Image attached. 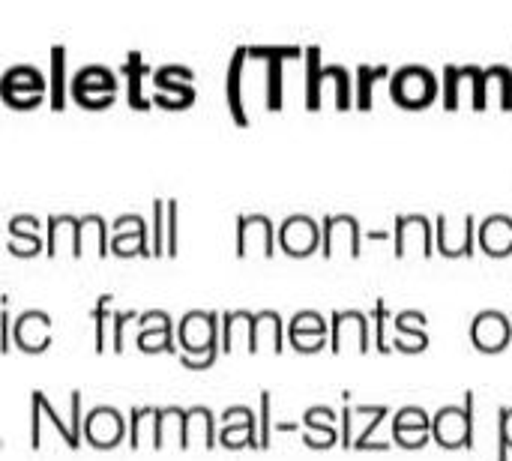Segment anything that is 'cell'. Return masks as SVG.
I'll use <instances>...</instances> for the list:
<instances>
[{"instance_id":"obj_15","label":"cell","mask_w":512,"mask_h":461,"mask_svg":"<svg viewBox=\"0 0 512 461\" xmlns=\"http://www.w3.org/2000/svg\"><path fill=\"white\" fill-rule=\"evenodd\" d=\"M219 444L228 450L237 447H261L258 441V420L249 408H225L222 414V429H219Z\"/></svg>"},{"instance_id":"obj_40","label":"cell","mask_w":512,"mask_h":461,"mask_svg":"<svg viewBox=\"0 0 512 461\" xmlns=\"http://www.w3.org/2000/svg\"><path fill=\"white\" fill-rule=\"evenodd\" d=\"M165 222H168V201L156 198V201H153V255H162L165 246H168V243H165V237H168Z\"/></svg>"},{"instance_id":"obj_28","label":"cell","mask_w":512,"mask_h":461,"mask_svg":"<svg viewBox=\"0 0 512 461\" xmlns=\"http://www.w3.org/2000/svg\"><path fill=\"white\" fill-rule=\"evenodd\" d=\"M150 66H147V60H144V54L141 51H129L126 54V60H123V66H120V72L126 75V96H129V105L132 108H150V96L144 93V72H147Z\"/></svg>"},{"instance_id":"obj_20","label":"cell","mask_w":512,"mask_h":461,"mask_svg":"<svg viewBox=\"0 0 512 461\" xmlns=\"http://www.w3.org/2000/svg\"><path fill=\"white\" fill-rule=\"evenodd\" d=\"M432 438V417L411 405V408H402L396 417H393V441L405 450H417L423 447L426 441Z\"/></svg>"},{"instance_id":"obj_46","label":"cell","mask_w":512,"mask_h":461,"mask_svg":"<svg viewBox=\"0 0 512 461\" xmlns=\"http://www.w3.org/2000/svg\"><path fill=\"white\" fill-rule=\"evenodd\" d=\"M69 429H72V438H75V447L81 444L84 438V420H81V393H69Z\"/></svg>"},{"instance_id":"obj_14","label":"cell","mask_w":512,"mask_h":461,"mask_svg":"<svg viewBox=\"0 0 512 461\" xmlns=\"http://www.w3.org/2000/svg\"><path fill=\"white\" fill-rule=\"evenodd\" d=\"M12 342L27 351V354H39L51 345V318L42 309H27L15 318L12 327Z\"/></svg>"},{"instance_id":"obj_44","label":"cell","mask_w":512,"mask_h":461,"mask_svg":"<svg viewBox=\"0 0 512 461\" xmlns=\"http://www.w3.org/2000/svg\"><path fill=\"white\" fill-rule=\"evenodd\" d=\"M153 417H156V408H132V414H129V447L141 444V432L147 429V423H153Z\"/></svg>"},{"instance_id":"obj_2","label":"cell","mask_w":512,"mask_h":461,"mask_svg":"<svg viewBox=\"0 0 512 461\" xmlns=\"http://www.w3.org/2000/svg\"><path fill=\"white\" fill-rule=\"evenodd\" d=\"M432 438L444 450H471L474 447V393L465 396V405H444L435 411Z\"/></svg>"},{"instance_id":"obj_1","label":"cell","mask_w":512,"mask_h":461,"mask_svg":"<svg viewBox=\"0 0 512 461\" xmlns=\"http://www.w3.org/2000/svg\"><path fill=\"white\" fill-rule=\"evenodd\" d=\"M390 96L405 108H423L438 96V75L429 63H402L390 75Z\"/></svg>"},{"instance_id":"obj_32","label":"cell","mask_w":512,"mask_h":461,"mask_svg":"<svg viewBox=\"0 0 512 461\" xmlns=\"http://www.w3.org/2000/svg\"><path fill=\"white\" fill-rule=\"evenodd\" d=\"M498 96L504 108H512V66L510 63H489L486 66V99Z\"/></svg>"},{"instance_id":"obj_43","label":"cell","mask_w":512,"mask_h":461,"mask_svg":"<svg viewBox=\"0 0 512 461\" xmlns=\"http://www.w3.org/2000/svg\"><path fill=\"white\" fill-rule=\"evenodd\" d=\"M33 396L39 399V405H42V414L48 417V423L54 426V432H57V435H60V438H63V441H66V444H69V447L75 450V438H72V429H69V423H63V420H60V414L54 411V405H51V402H48V399H45V396H42L39 390H36Z\"/></svg>"},{"instance_id":"obj_31","label":"cell","mask_w":512,"mask_h":461,"mask_svg":"<svg viewBox=\"0 0 512 461\" xmlns=\"http://www.w3.org/2000/svg\"><path fill=\"white\" fill-rule=\"evenodd\" d=\"M306 54V105L309 108H318L324 93H321V75H324V63H321V45H306L303 48Z\"/></svg>"},{"instance_id":"obj_47","label":"cell","mask_w":512,"mask_h":461,"mask_svg":"<svg viewBox=\"0 0 512 461\" xmlns=\"http://www.w3.org/2000/svg\"><path fill=\"white\" fill-rule=\"evenodd\" d=\"M42 405L36 402V396L30 393V447L39 450L42 447Z\"/></svg>"},{"instance_id":"obj_30","label":"cell","mask_w":512,"mask_h":461,"mask_svg":"<svg viewBox=\"0 0 512 461\" xmlns=\"http://www.w3.org/2000/svg\"><path fill=\"white\" fill-rule=\"evenodd\" d=\"M66 48L57 42L51 45V66H48V96H51V108H63L66 102Z\"/></svg>"},{"instance_id":"obj_21","label":"cell","mask_w":512,"mask_h":461,"mask_svg":"<svg viewBox=\"0 0 512 461\" xmlns=\"http://www.w3.org/2000/svg\"><path fill=\"white\" fill-rule=\"evenodd\" d=\"M321 234H324V243H321V252L324 255H333L336 243H348L351 255L357 258L360 255V222L354 213H333V216H324L321 222Z\"/></svg>"},{"instance_id":"obj_26","label":"cell","mask_w":512,"mask_h":461,"mask_svg":"<svg viewBox=\"0 0 512 461\" xmlns=\"http://www.w3.org/2000/svg\"><path fill=\"white\" fill-rule=\"evenodd\" d=\"M261 336H267L273 342V351L285 348V321L279 312L264 309V312H252V330H249V351L255 354L261 348Z\"/></svg>"},{"instance_id":"obj_13","label":"cell","mask_w":512,"mask_h":461,"mask_svg":"<svg viewBox=\"0 0 512 461\" xmlns=\"http://www.w3.org/2000/svg\"><path fill=\"white\" fill-rule=\"evenodd\" d=\"M276 228L270 216L264 213H246L237 219V255H249L252 249H261L264 255H273L276 249Z\"/></svg>"},{"instance_id":"obj_17","label":"cell","mask_w":512,"mask_h":461,"mask_svg":"<svg viewBox=\"0 0 512 461\" xmlns=\"http://www.w3.org/2000/svg\"><path fill=\"white\" fill-rule=\"evenodd\" d=\"M369 318L357 309H342L333 315L330 321V348L339 354L345 348V342H354L357 351H369Z\"/></svg>"},{"instance_id":"obj_24","label":"cell","mask_w":512,"mask_h":461,"mask_svg":"<svg viewBox=\"0 0 512 461\" xmlns=\"http://www.w3.org/2000/svg\"><path fill=\"white\" fill-rule=\"evenodd\" d=\"M6 249L15 255H36L42 249V237H39V219L33 213H15L6 222Z\"/></svg>"},{"instance_id":"obj_8","label":"cell","mask_w":512,"mask_h":461,"mask_svg":"<svg viewBox=\"0 0 512 461\" xmlns=\"http://www.w3.org/2000/svg\"><path fill=\"white\" fill-rule=\"evenodd\" d=\"M123 438H129V426L123 414L111 405H99L84 417V441L96 450H111Z\"/></svg>"},{"instance_id":"obj_4","label":"cell","mask_w":512,"mask_h":461,"mask_svg":"<svg viewBox=\"0 0 512 461\" xmlns=\"http://www.w3.org/2000/svg\"><path fill=\"white\" fill-rule=\"evenodd\" d=\"M390 417L387 405H348L342 411V447L354 450H384L375 444V432Z\"/></svg>"},{"instance_id":"obj_48","label":"cell","mask_w":512,"mask_h":461,"mask_svg":"<svg viewBox=\"0 0 512 461\" xmlns=\"http://www.w3.org/2000/svg\"><path fill=\"white\" fill-rule=\"evenodd\" d=\"M165 243H168V255H177V201L174 198H168V237H165Z\"/></svg>"},{"instance_id":"obj_7","label":"cell","mask_w":512,"mask_h":461,"mask_svg":"<svg viewBox=\"0 0 512 461\" xmlns=\"http://www.w3.org/2000/svg\"><path fill=\"white\" fill-rule=\"evenodd\" d=\"M477 231H480V225H477L474 213H465L456 228L450 225L447 213H438V219H435V249L441 255H447V258L471 255L477 249Z\"/></svg>"},{"instance_id":"obj_39","label":"cell","mask_w":512,"mask_h":461,"mask_svg":"<svg viewBox=\"0 0 512 461\" xmlns=\"http://www.w3.org/2000/svg\"><path fill=\"white\" fill-rule=\"evenodd\" d=\"M273 435H276V426H273V393L264 390L261 393V411H258V441H261L264 450L273 444Z\"/></svg>"},{"instance_id":"obj_9","label":"cell","mask_w":512,"mask_h":461,"mask_svg":"<svg viewBox=\"0 0 512 461\" xmlns=\"http://www.w3.org/2000/svg\"><path fill=\"white\" fill-rule=\"evenodd\" d=\"M276 240H279L282 252L300 258V255H309V252L321 249L324 234H321V225L309 213H294V216H288L279 225V237Z\"/></svg>"},{"instance_id":"obj_10","label":"cell","mask_w":512,"mask_h":461,"mask_svg":"<svg viewBox=\"0 0 512 461\" xmlns=\"http://www.w3.org/2000/svg\"><path fill=\"white\" fill-rule=\"evenodd\" d=\"M114 255H153V237L147 234L144 216L123 213L111 222V246Z\"/></svg>"},{"instance_id":"obj_27","label":"cell","mask_w":512,"mask_h":461,"mask_svg":"<svg viewBox=\"0 0 512 461\" xmlns=\"http://www.w3.org/2000/svg\"><path fill=\"white\" fill-rule=\"evenodd\" d=\"M249 57V45H240L234 48L231 60H228V105H231V114L240 126L249 123V114H246V105H243V63Z\"/></svg>"},{"instance_id":"obj_38","label":"cell","mask_w":512,"mask_h":461,"mask_svg":"<svg viewBox=\"0 0 512 461\" xmlns=\"http://www.w3.org/2000/svg\"><path fill=\"white\" fill-rule=\"evenodd\" d=\"M441 96H444V105L447 108H456L459 105V96H462V63H444V87H441Z\"/></svg>"},{"instance_id":"obj_16","label":"cell","mask_w":512,"mask_h":461,"mask_svg":"<svg viewBox=\"0 0 512 461\" xmlns=\"http://www.w3.org/2000/svg\"><path fill=\"white\" fill-rule=\"evenodd\" d=\"M288 342L297 351H321L330 342V327L318 312H294L288 321Z\"/></svg>"},{"instance_id":"obj_45","label":"cell","mask_w":512,"mask_h":461,"mask_svg":"<svg viewBox=\"0 0 512 461\" xmlns=\"http://www.w3.org/2000/svg\"><path fill=\"white\" fill-rule=\"evenodd\" d=\"M375 348L384 354L393 348V342L387 339V303L384 300H375Z\"/></svg>"},{"instance_id":"obj_5","label":"cell","mask_w":512,"mask_h":461,"mask_svg":"<svg viewBox=\"0 0 512 461\" xmlns=\"http://www.w3.org/2000/svg\"><path fill=\"white\" fill-rule=\"evenodd\" d=\"M45 90H48V78L36 63H12L0 75V93L15 108L36 105L45 96Z\"/></svg>"},{"instance_id":"obj_19","label":"cell","mask_w":512,"mask_h":461,"mask_svg":"<svg viewBox=\"0 0 512 461\" xmlns=\"http://www.w3.org/2000/svg\"><path fill=\"white\" fill-rule=\"evenodd\" d=\"M138 348L141 351H177V342H174V321L168 312H144L138 321Z\"/></svg>"},{"instance_id":"obj_35","label":"cell","mask_w":512,"mask_h":461,"mask_svg":"<svg viewBox=\"0 0 512 461\" xmlns=\"http://www.w3.org/2000/svg\"><path fill=\"white\" fill-rule=\"evenodd\" d=\"M186 414H189V438H192V432H201L204 435V447L213 450L219 444V432H216L213 411L204 408V405H195V408H186Z\"/></svg>"},{"instance_id":"obj_42","label":"cell","mask_w":512,"mask_h":461,"mask_svg":"<svg viewBox=\"0 0 512 461\" xmlns=\"http://www.w3.org/2000/svg\"><path fill=\"white\" fill-rule=\"evenodd\" d=\"M141 318V312H135V309H117L114 312V318H111V348L120 354L123 351V330H126V324H132V321H138Z\"/></svg>"},{"instance_id":"obj_41","label":"cell","mask_w":512,"mask_h":461,"mask_svg":"<svg viewBox=\"0 0 512 461\" xmlns=\"http://www.w3.org/2000/svg\"><path fill=\"white\" fill-rule=\"evenodd\" d=\"M512 450V408H501L498 414V461L510 459Z\"/></svg>"},{"instance_id":"obj_34","label":"cell","mask_w":512,"mask_h":461,"mask_svg":"<svg viewBox=\"0 0 512 461\" xmlns=\"http://www.w3.org/2000/svg\"><path fill=\"white\" fill-rule=\"evenodd\" d=\"M75 237H78V216L57 213L48 219V255H57L63 240H69V246L75 249Z\"/></svg>"},{"instance_id":"obj_23","label":"cell","mask_w":512,"mask_h":461,"mask_svg":"<svg viewBox=\"0 0 512 461\" xmlns=\"http://www.w3.org/2000/svg\"><path fill=\"white\" fill-rule=\"evenodd\" d=\"M153 447L162 450L165 447V438L174 435L177 444L183 450H189L192 438H189V414L186 408H177V405H168V408H156V420H153Z\"/></svg>"},{"instance_id":"obj_29","label":"cell","mask_w":512,"mask_h":461,"mask_svg":"<svg viewBox=\"0 0 512 461\" xmlns=\"http://www.w3.org/2000/svg\"><path fill=\"white\" fill-rule=\"evenodd\" d=\"M87 240L96 243L99 255H108V252H111V249H108V246H111V228L105 225V219H102L99 213H84V216H78V237H75L72 255H81Z\"/></svg>"},{"instance_id":"obj_36","label":"cell","mask_w":512,"mask_h":461,"mask_svg":"<svg viewBox=\"0 0 512 461\" xmlns=\"http://www.w3.org/2000/svg\"><path fill=\"white\" fill-rule=\"evenodd\" d=\"M390 72L387 63H360L357 66V105L369 108L372 105V84Z\"/></svg>"},{"instance_id":"obj_33","label":"cell","mask_w":512,"mask_h":461,"mask_svg":"<svg viewBox=\"0 0 512 461\" xmlns=\"http://www.w3.org/2000/svg\"><path fill=\"white\" fill-rule=\"evenodd\" d=\"M327 84L336 87V105L348 108L351 105V72L345 63H324V75H321V93L327 90Z\"/></svg>"},{"instance_id":"obj_11","label":"cell","mask_w":512,"mask_h":461,"mask_svg":"<svg viewBox=\"0 0 512 461\" xmlns=\"http://www.w3.org/2000/svg\"><path fill=\"white\" fill-rule=\"evenodd\" d=\"M393 243H396V255L405 258L414 249L420 255H432V219L426 213H402L396 216V228H393Z\"/></svg>"},{"instance_id":"obj_37","label":"cell","mask_w":512,"mask_h":461,"mask_svg":"<svg viewBox=\"0 0 512 461\" xmlns=\"http://www.w3.org/2000/svg\"><path fill=\"white\" fill-rule=\"evenodd\" d=\"M111 294H102L93 306V324H96V351H105V342L111 339V327H108V318H114L111 312Z\"/></svg>"},{"instance_id":"obj_22","label":"cell","mask_w":512,"mask_h":461,"mask_svg":"<svg viewBox=\"0 0 512 461\" xmlns=\"http://www.w3.org/2000/svg\"><path fill=\"white\" fill-rule=\"evenodd\" d=\"M477 243L483 246L486 255L504 258L512 252V216L507 213H489L480 219Z\"/></svg>"},{"instance_id":"obj_25","label":"cell","mask_w":512,"mask_h":461,"mask_svg":"<svg viewBox=\"0 0 512 461\" xmlns=\"http://www.w3.org/2000/svg\"><path fill=\"white\" fill-rule=\"evenodd\" d=\"M396 336H393V348L399 351H420L429 345V330H426V315L417 309H408L396 318Z\"/></svg>"},{"instance_id":"obj_6","label":"cell","mask_w":512,"mask_h":461,"mask_svg":"<svg viewBox=\"0 0 512 461\" xmlns=\"http://www.w3.org/2000/svg\"><path fill=\"white\" fill-rule=\"evenodd\" d=\"M153 78H156L153 102L168 108H183L195 102V72L189 63H159L153 69Z\"/></svg>"},{"instance_id":"obj_12","label":"cell","mask_w":512,"mask_h":461,"mask_svg":"<svg viewBox=\"0 0 512 461\" xmlns=\"http://www.w3.org/2000/svg\"><path fill=\"white\" fill-rule=\"evenodd\" d=\"M471 342L474 348H480L483 354H498L512 342V321L498 312V309H486L471 321Z\"/></svg>"},{"instance_id":"obj_3","label":"cell","mask_w":512,"mask_h":461,"mask_svg":"<svg viewBox=\"0 0 512 461\" xmlns=\"http://www.w3.org/2000/svg\"><path fill=\"white\" fill-rule=\"evenodd\" d=\"M69 93L78 105L105 108L117 96V72L108 63H84L72 72Z\"/></svg>"},{"instance_id":"obj_18","label":"cell","mask_w":512,"mask_h":461,"mask_svg":"<svg viewBox=\"0 0 512 461\" xmlns=\"http://www.w3.org/2000/svg\"><path fill=\"white\" fill-rule=\"evenodd\" d=\"M300 426H303V444L312 450H324V447H333L336 441H342V426H336V411L327 405L309 408L303 414Z\"/></svg>"}]
</instances>
